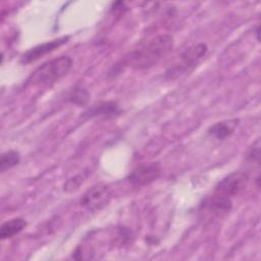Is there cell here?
I'll return each instance as SVG.
<instances>
[{
    "label": "cell",
    "instance_id": "cell-1",
    "mask_svg": "<svg viewBox=\"0 0 261 261\" xmlns=\"http://www.w3.org/2000/svg\"><path fill=\"white\" fill-rule=\"evenodd\" d=\"M173 46L174 40L171 35H157L126 54L120 62L112 67L109 71V75L115 76L125 67H130L136 70L149 69L164 58L172 50Z\"/></svg>",
    "mask_w": 261,
    "mask_h": 261
},
{
    "label": "cell",
    "instance_id": "cell-2",
    "mask_svg": "<svg viewBox=\"0 0 261 261\" xmlns=\"http://www.w3.org/2000/svg\"><path fill=\"white\" fill-rule=\"evenodd\" d=\"M72 66V59L62 55L50 59L37 67L27 80V86L51 87L64 77Z\"/></svg>",
    "mask_w": 261,
    "mask_h": 261
},
{
    "label": "cell",
    "instance_id": "cell-3",
    "mask_svg": "<svg viewBox=\"0 0 261 261\" xmlns=\"http://www.w3.org/2000/svg\"><path fill=\"white\" fill-rule=\"evenodd\" d=\"M207 52L208 46L205 43H198L185 49L178 56V61L165 71V79L175 80L190 72L202 61Z\"/></svg>",
    "mask_w": 261,
    "mask_h": 261
},
{
    "label": "cell",
    "instance_id": "cell-4",
    "mask_svg": "<svg viewBox=\"0 0 261 261\" xmlns=\"http://www.w3.org/2000/svg\"><path fill=\"white\" fill-rule=\"evenodd\" d=\"M112 199V192L108 185L99 182L88 189L81 198V205L92 212L105 208Z\"/></svg>",
    "mask_w": 261,
    "mask_h": 261
},
{
    "label": "cell",
    "instance_id": "cell-5",
    "mask_svg": "<svg viewBox=\"0 0 261 261\" xmlns=\"http://www.w3.org/2000/svg\"><path fill=\"white\" fill-rule=\"evenodd\" d=\"M162 173L159 162H144L138 164L126 176V180L135 188H142L156 181Z\"/></svg>",
    "mask_w": 261,
    "mask_h": 261
},
{
    "label": "cell",
    "instance_id": "cell-6",
    "mask_svg": "<svg viewBox=\"0 0 261 261\" xmlns=\"http://www.w3.org/2000/svg\"><path fill=\"white\" fill-rule=\"evenodd\" d=\"M248 180V173L244 171H232L222 177L216 184L213 193L222 197L232 199L246 188Z\"/></svg>",
    "mask_w": 261,
    "mask_h": 261
},
{
    "label": "cell",
    "instance_id": "cell-7",
    "mask_svg": "<svg viewBox=\"0 0 261 261\" xmlns=\"http://www.w3.org/2000/svg\"><path fill=\"white\" fill-rule=\"evenodd\" d=\"M70 39V36H62L56 39H53L51 41L48 42H44L42 44H39L29 50H27L21 56H20V60L19 62L21 64H30L33 63L35 61H37L38 59L42 58L43 56L55 51L56 49H58L59 47H61L62 45L66 44Z\"/></svg>",
    "mask_w": 261,
    "mask_h": 261
},
{
    "label": "cell",
    "instance_id": "cell-8",
    "mask_svg": "<svg viewBox=\"0 0 261 261\" xmlns=\"http://www.w3.org/2000/svg\"><path fill=\"white\" fill-rule=\"evenodd\" d=\"M231 199L213 193L212 196L207 197L202 201L199 206V211L200 213H205L207 215L221 216L228 213L231 210Z\"/></svg>",
    "mask_w": 261,
    "mask_h": 261
},
{
    "label": "cell",
    "instance_id": "cell-9",
    "mask_svg": "<svg viewBox=\"0 0 261 261\" xmlns=\"http://www.w3.org/2000/svg\"><path fill=\"white\" fill-rule=\"evenodd\" d=\"M121 110L116 101H99L88 107L81 115V118L88 120L95 117L113 118L120 115Z\"/></svg>",
    "mask_w": 261,
    "mask_h": 261
},
{
    "label": "cell",
    "instance_id": "cell-10",
    "mask_svg": "<svg viewBox=\"0 0 261 261\" xmlns=\"http://www.w3.org/2000/svg\"><path fill=\"white\" fill-rule=\"evenodd\" d=\"M239 122L240 120L238 118H230L217 121L208 127L207 134L218 141H224L236 132Z\"/></svg>",
    "mask_w": 261,
    "mask_h": 261
},
{
    "label": "cell",
    "instance_id": "cell-11",
    "mask_svg": "<svg viewBox=\"0 0 261 261\" xmlns=\"http://www.w3.org/2000/svg\"><path fill=\"white\" fill-rule=\"evenodd\" d=\"M28 225V222L21 217L11 218L1 224L0 227V238L2 241L13 238L22 231Z\"/></svg>",
    "mask_w": 261,
    "mask_h": 261
},
{
    "label": "cell",
    "instance_id": "cell-12",
    "mask_svg": "<svg viewBox=\"0 0 261 261\" xmlns=\"http://www.w3.org/2000/svg\"><path fill=\"white\" fill-rule=\"evenodd\" d=\"M89 98H90V94L85 87L75 86L67 93L65 100H66V102L73 104V105L85 106V105H87Z\"/></svg>",
    "mask_w": 261,
    "mask_h": 261
},
{
    "label": "cell",
    "instance_id": "cell-13",
    "mask_svg": "<svg viewBox=\"0 0 261 261\" xmlns=\"http://www.w3.org/2000/svg\"><path fill=\"white\" fill-rule=\"evenodd\" d=\"M20 162V153L16 150H7L1 154L0 158V170L5 172L6 170L16 166Z\"/></svg>",
    "mask_w": 261,
    "mask_h": 261
},
{
    "label": "cell",
    "instance_id": "cell-14",
    "mask_svg": "<svg viewBox=\"0 0 261 261\" xmlns=\"http://www.w3.org/2000/svg\"><path fill=\"white\" fill-rule=\"evenodd\" d=\"M88 174H89L88 171H82L75 174L74 176L68 178L63 185V191L65 193H71L76 191L81 187V185L84 184V181L88 177Z\"/></svg>",
    "mask_w": 261,
    "mask_h": 261
},
{
    "label": "cell",
    "instance_id": "cell-15",
    "mask_svg": "<svg viewBox=\"0 0 261 261\" xmlns=\"http://www.w3.org/2000/svg\"><path fill=\"white\" fill-rule=\"evenodd\" d=\"M246 159L249 163L260 164V140L257 139L248 149L246 154Z\"/></svg>",
    "mask_w": 261,
    "mask_h": 261
},
{
    "label": "cell",
    "instance_id": "cell-16",
    "mask_svg": "<svg viewBox=\"0 0 261 261\" xmlns=\"http://www.w3.org/2000/svg\"><path fill=\"white\" fill-rule=\"evenodd\" d=\"M256 36H257V41L259 42V25H256Z\"/></svg>",
    "mask_w": 261,
    "mask_h": 261
}]
</instances>
